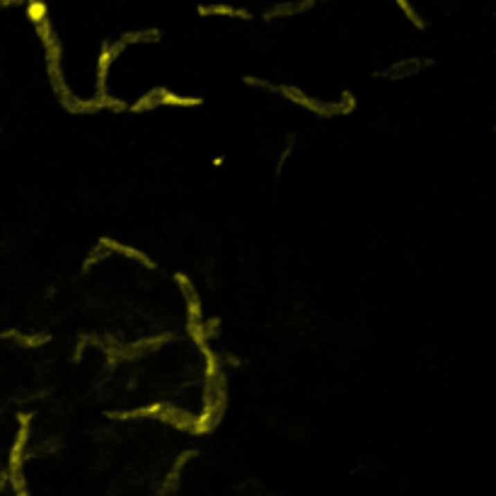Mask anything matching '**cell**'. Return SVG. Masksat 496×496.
<instances>
[{
    "instance_id": "1",
    "label": "cell",
    "mask_w": 496,
    "mask_h": 496,
    "mask_svg": "<svg viewBox=\"0 0 496 496\" xmlns=\"http://www.w3.org/2000/svg\"><path fill=\"white\" fill-rule=\"evenodd\" d=\"M245 85H257V87H262V90H274L276 95H283L286 100H291L293 105L303 107V109L312 112V114L322 116V119H332V116H339V114H351V112L356 109V97H353L348 90L342 92V100L339 102H327V105H322V102L312 100L310 95H305V92L296 85H276V82L259 80V78H249V76L245 78Z\"/></svg>"
},
{
    "instance_id": "2",
    "label": "cell",
    "mask_w": 496,
    "mask_h": 496,
    "mask_svg": "<svg viewBox=\"0 0 496 496\" xmlns=\"http://www.w3.org/2000/svg\"><path fill=\"white\" fill-rule=\"evenodd\" d=\"M34 29H37V37L42 39L44 53H46V73H48V82H51V85H56V82L66 80V78H63V71H61V61H63L61 39H58V37H56V32H53L51 19H44V22H39Z\"/></svg>"
},
{
    "instance_id": "3",
    "label": "cell",
    "mask_w": 496,
    "mask_h": 496,
    "mask_svg": "<svg viewBox=\"0 0 496 496\" xmlns=\"http://www.w3.org/2000/svg\"><path fill=\"white\" fill-rule=\"evenodd\" d=\"M121 51H126V44L121 39L116 42H105L102 44V51L97 56V95L95 97H105L107 95V76H109V66L116 61Z\"/></svg>"
},
{
    "instance_id": "4",
    "label": "cell",
    "mask_w": 496,
    "mask_h": 496,
    "mask_svg": "<svg viewBox=\"0 0 496 496\" xmlns=\"http://www.w3.org/2000/svg\"><path fill=\"white\" fill-rule=\"evenodd\" d=\"M17 419H19V429H17V436H15V441H12V448H10L8 472H15V470H22L24 458H27L29 424H32V416H29V414H17Z\"/></svg>"
},
{
    "instance_id": "5",
    "label": "cell",
    "mask_w": 496,
    "mask_h": 496,
    "mask_svg": "<svg viewBox=\"0 0 496 496\" xmlns=\"http://www.w3.org/2000/svg\"><path fill=\"white\" fill-rule=\"evenodd\" d=\"M434 58H407V61H400L395 66L385 68L382 73H375L378 78H385V80H402V78H411L421 71V68L431 66Z\"/></svg>"
},
{
    "instance_id": "6",
    "label": "cell",
    "mask_w": 496,
    "mask_h": 496,
    "mask_svg": "<svg viewBox=\"0 0 496 496\" xmlns=\"http://www.w3.org/2000/svg\"><path fill=\"white\" fill-rule=\"evenodd\" d=\"M175 281L179 283L181 293H184V301H186V317H194V320H204V308H201V298L196 293L194 283L191 278L186 276L184 272H177L175 274Z\"/></svg>"
},
{
    "instance_id": "7",
    "label": "cell",
    "mask_w": 496,
    "mask_h": 496,
    "mask_svg": "<svg viewBox=\"0 0 496 496\" xmlns=\"http://www.w3.org/2000/svg\"><path fill=\"white\" fill-rule=\"evenodd\" d=\"M172 334H160V337H150V339H141L136 344H129V346H119L116 348V358H141L143 353L153 351V348L163 346L165 342H170Z\"/></svg>"
},
{
    "instance_id": "8",
    "label": "cell",
    "mask_w": 496,
    "mask_h": 496,
    "mask_svg": "<svg viewBox=\"0 0 496 496\" xmlns=\"http://www.w3.org/2000/svg\"><path fill=\"white\" fill-rule=\"evenodd\" d=\"M155 421H163V424H170L179 431H191V426H194V414H189V411H184V409H179V407L167 405L165 402L163 411H160Z\"/></svg>"
},
{
    "instance_id": "9",
    "label": "cell",
    "mask_w": 496,
    "mask_h": 496,
    "mask_svg": "<svg viewBox=\"0 0 496 496\" xmlns=\"http://www.w3.org/2000/svg\"><path fill=\"white\" fill-rule=\"evenodd\" d=\"M100 245H102V247L109 249V252L124 254V257H129V259H136V262H141V264H143V267L155 269V262L148 257V254L141 252V249H136V247H129V245L119 242V240H114V238H100Z\"/></svg>"
},
{
    "instance_id": "10",
    "label": "cell",
    "mask_w": 496,
    "mask_h": 496,
    "mask_svg": "<svg viewBox=\"0 0 496 496\" xmlns=\"http://www.w3.org/2000/svg\"><path fill=\"white\" fill-rule=\"evenodd\" d=\"M158 100H160V107H184V109H189V107H201V105H204V100H201V97L177 95V92L167 90V87H158Z\"/></svg>"
},
{
    "instance_id": "11",
    "label": "cell",
    "mask_w": 496,
    "mask_h": 496,
    "mask_svg": "<svg viewBox=\"0 0 496 496\" xmlns=\"http://www.w3.org/2000/svg\"><path fill=\"white\" fill-rule=\"evenodd\" d=\"M199 15L201 17H211V15H223V17H238V19H249L252 15L247 10H240L233 8V5H223V3H215V5H199Z\"/></svg>"
},
{
    "instance_id": "12",
    "label": "cell",
    "mask_w": 496,
    "mask_h": 496,
    "mask_svg": "<svg viewBox=\"0 0 496 496\" xmlns=\"http://www.w3.org/2000/svg\"><path fill=\"white\" fill-rule=\"evenodd\" d=\"M121 42L126 44V46H131V44H155V42H160L163 39V32L160 29H141V32H126V34H121Z\"/></svg>"
},
{
    "instance_id": "13",
    "label": "cell",
    "mask_w": 496,
    "mask_h": 496,
    "mask_svg": "<svg viewBox=\"0 0 496 496\" xmlns=\"http://www.w3.org/2000/svg\"><path fill=\"white\" fill-rule=\"evenodd\" d=\"M160 107V100H158V87H153V90L143 92V95L139 97V100L134 102V105L129 107L131 114H143V112H153Z\"/></svg>"
},
{
    "instance_id": "14",
    "label": "cell",
    "mask_w": 496,
    "mask_h": 496,
    "mask_svg": "<svg viewBox=\"0 0 496 496\" xmlns=\"http://www.w3.org/2000/svg\"><path fill=\"white\" fill-rule=\"evenodd\" d=\"M24 15H27V19L34 27H37L39 22H44V19H48L46 0H24Z\"/></svg>"
},
{
    "instance_id": "15",
    "label": "cell",
    "mask_w": 496,
    "mask_h": 496,
    "mask_svg": "<svg viewBox=\"0 0 496 496\" xmlns=\"http://www.w3.org/2000/svg\"><path fill=\"white\" fill-rule=\"evenodd\" d=\"M3 339H15V342L19 344V346H24V348H34V346H42V344H46L48 339V334H37V337H24V334H19V332H15V330H8V332H3L0 334Z\"/></svg>"
},
{
    "instance_id": "16",
    "label": "cell",
    "mask_w": 496,
    "mask_h": 496,
    "mask_svg": "<svg viewBox=\"0 0 496 496\" xmlns=\"http://www.w3.org/2000/svg\"><path fill=\"white\" fill-rule=\"evenodd\" d=\"M109 254H112L109 249H107V247H102V245L97 242L95 247L90 249V254H87V257H85V262H82V274H85V272H90V269L95 267V264L105 262V259L109 257Z\"/></svg>"
},
{
    "instance_id": "17",
    "label": "cell",
    "mask_w": 496,
    "mask_h": 496,
    "mask_svg": "<svg viewBox=\"0 0 496 496\" xmlns=\"http://www.w3.org/2000/svg\"><path fill=\"white\" fill-rule=\"evenodd\" d=\"M397 5H400V10L407 15V19H409L411 24H414L416 29H426V22H424V17H421L419 12H416L414 8H411V3L409 0H395Z\"/></svg>"
},
{
    "instance_id": "18",
    "label": "cell",
    "mask_w": 496,
    "mask_h": 496,
    "mask_svg": "<svg viewBox=\"0 0 496 496\" xmlns=\"http://www.w3.org/2000/svg\"><path fill=\"white\" fill-rule=\"evenodd\" d=\"M293 145H296V131H288L286 148H283V153L278 155V163H276V175H281L283 172V165L288 163V158H291V153H293Z\"/></svg>"
},
{
    "instance_id": "19",
    "label": "cell",
    "mask_w": 496,
    "mask_h": 496,
    "mask_svg": "<svg viewBox=\"0 0 496 496\" xmlns=\"http://www.w3.org/2000/svg\"><path fill=\"white\" fill-rule=\"evenodd\" d=\"M204 334H206V339H215L220 334V317L218 315H213V317H209V320H206L204 317Z\"/></svg>"
},
{
    "instance_id": "20",
    "label": "cell",
    "mask_w": 496,
    "mask_h": 496,
    "mask_svg": "<svg viewBox=\"0 0 496 496\" xmlns=\"http://www.w3.org/2000/svg\"><path fill=\"white\" fill-rule=\"evenodd\" d=\"M15 5H24V0H0V8H15Z\"/></svg>"
}]
</instances>
